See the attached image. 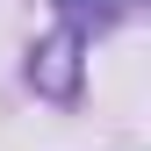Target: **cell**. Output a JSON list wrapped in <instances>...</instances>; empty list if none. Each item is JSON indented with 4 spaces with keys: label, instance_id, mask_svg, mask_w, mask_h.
Masks as SVG:
<instances>
[{
    "label": "cell",
    "instance_id": "7a4b0ae2",
    "mask_svg": "<svg viewBox=\"0 0 151 151\" xmlns=\"http://www.w3.org/2000/svg\"><path fill=\"white\" fill-rule=\"evenodd\" d=\"M58 14H65L72 36H86V29H108V22H115V0H58Z\"/></svg>",
    "mask_w": 151,
    "mask_h": 151
},
{
    "label": "cell",
    "instance_id": "6da1fadb",
    "mask_svg": "<svg viewBox=\"0 0 151 151\" xmlns=\"http://www.w3.org/2000/svg\"><path fill=\"white\" fill-rule=\"evenodd\" d=\"M29 79H36V93H50V101H72V93H79V36L72 29L43 36V43L29 50Z\"/></svg>",
    "mask_w": 151,
    "mask_h": 151
}]
</instances>
